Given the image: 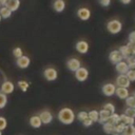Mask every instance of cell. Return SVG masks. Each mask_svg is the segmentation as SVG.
Wrapping results in <instances>:
<instances>
[{
	"label": "cell",
	"mask_w": 135,
	"mask_h": 135,
	"mask_svg": "<svg viewBox=\"0 0 135 135\" xmlns=\"http://www.w3.org/2000/svg\"><path fill=\"white\" fill-rule=\"evenodd\" d=\"M58 119L64 123V124H71L75 120V114L74 112L69 108H63L59 111Z\"/></svg>",
	"instance_id": "1"
},
{
	"label": "cell",
	"mask_w": 135,
	"mask_h": 135,
	"mask_svg": "<svg viewBox=\"0 0 135 135\" xmlns=\"http://www.w3.org/2000/svg\"><path fill=\"white\" fill-rule=\"evenodd\" d=\"M107 28H108V31H109L111 34H117V33H119V32L121 31L122 24H121V22H120L119 20L114 19V20H111V21L108 22Z\"/></svg>",
	"instance_id": "2"
},
{
	"label": "cell",
	"mask_w": 135,
	"mask_h": 135,
	"mask_svg": "<svg viewBox=\"0 0 135 135\" xmlns=\"http://www.w3.org/2000/svg\"><path fill=\"white\" fill-rule=\"evenodd\" d=\"M43 76H44V78H45L47 81H54V80L57 79L58 73H57V71H56L54 68H47V69L44 70Z\"/></svg>",
	"instance_id": "3"
},
{
	"label": "cell",
	"mask_w": 135,
	"mask_h": 135,
	"mask_svg": "<svg viewBox=\"0 0 135 135\" xmlns=\"http://www.w3.org/2000/svg\"><path fill=\"white\" fill-rule=\"evenodd\" d=\"M14 90H15V85H14V83L12 82V81H9V80H5V81H3V83L1 84V88H0V92H2V93H4V94H12L13 92H14Z\"/></svg>",
	"instance_id": "4"
},
{
	"label": "cell",
	"mask_w": 135,
	"mask_h": 135,
	"mask_svg": "<svg viewBox=\"0 0 135 135\" xmlns=\"http://www.w3.org/2000/svg\"><path fill=\"white\" fill-rule=\"evenodd\" d=\"M75 76H76V79L79 80V81H85L88 79V76H89V72L85 68H82L80 66L78 70L75 71Z\"/></svg>",
	"instance_id": "5"
},
{
	"label": "cell",
	"mask_w": 135,
	"mask_h": 135,
	"mask_svg": "<svg viewBox=\"0 0 135 135\" xmlns=\"http://www.w3.org/2000/svg\"><path fill=\"white\" fill-rule=\"evenodd\" d=\"M130 80L129 78L126 76V74H120L117 78H116V85L121 86V88H127L130 86Z\"/></svg>",
	"instance_id": "6"
},
{
	"label": "cell",
	"mask_w": 135,
	"mask_h": 135,
	"mask_svg": "<svg viewBox=\"0 0 135 135\" xmlns=\"http://www.w3.org/2000/svg\"><path fill=\"white\" fill-rule=\"evenodd\" d=\"M30 63H31V60H30V58H28L27 56H25V55H22L21 57L17 58V60H16V64H17V66L20 68V69H26V68H28Z\"/></svg>",
	"instance_id": "7"
},
{
	"label": "cell",
	"mask_w": 135,
	"mask_h": 135,
	"mask_svg": "<svg viewBox=\"0 0 135 135\" xmlns=\"http://www.w3.org/2000/svg\"><path fill=\"white\" fill-rule=\"evenodd\" d=\"M38 116L40 117L41 122L44 123V124H49L53 120V115H52V113L50 111H42Z\"/></svg>",
	"instance_id": "8"
},
{
	"label": "cell",
	"mask_w": 135,
	"mask_h": 135,
	"mask_svg": "<svg viewBox=\"0 0 135 135\" xmlns=\"http://www.w3.org/2000/svg\"><path fill=\"white\" fill-rule=\"evenodd\" d=\"M109 58H110L111 62L114 63V64H116V63L119 62V61H122V59H123L121 53H120L118 50H114V51H112V52L110 53Z\"/></svg>",
	"instance_id": "9"
},
{
	"label": "cell",
	"mask_w": 135,
	"mask_h": 135,
	"mask_svg": "<svg viewBox=\"0 0 135 135\" xmlns=\"http://www.w3.org/2000/svg\"><path fill=\"white\" fill-rule=\"evenodd\" d=\"M115 91H116V85L113 84V83H105L102 86V93L105 96H112V95H114L115 94Z\"/></svg>",
	"instance_id": "10"
},
{
	"label": "cell",
	"mask_w": 135,
	"mask_h": 135,
	"mask_svg": "<svg viewBox=\"0 0 135 135\" xmlns=\"http://www.w3.org/2000/svg\"><path fill=\"white\" fill-rule=\"evenodd\" d=\"M66 65H68V69L70 71H72V72H75L76 70H78L81 66L80 65V61L77 58H71L70 60H68Z\"/></svg>",
	"instance_id": "11"
},
{
	"label": "cell",
	"mask_w": 135,
	"mask_h": 135,
	"mask_svg": "<svg viewBox=\"0 0 135 135\" xmlns=\"http://www.w3.org/2000/svg\"><path fill=\"white\" fill-rule=\"evenodd\" d=\"M77 16L79 17V19L85 21V20H88L91 17V12L86 7H81V8H79L77 11Z\"/></svg>",
	"instance_id": "12"
},
{
	"label": "cell",
	"mask_w": 135,
	"mask_h": 135,
	"mask_svg": "<svg viewBox=\"0 0 135 135\" xmlns=\"http://www.w3.org/2000/svg\"><path fill=\"white\" fill-rule=\"evenodd\" d=\"M76 50L80 54H85L89 51V44H88V42L84 41V40L78 41L77 44H76Z\"/></svg>",
	"instance_id": "13"
},
{
	"label": "cell",
	"mask_w": 135,
	"mask_h": 135,
	"mask_svg": "<svg viewBox=\"0 0 135 135\" xmlns=\"http://www.w3.org/2000/svg\"><path fill=\"white\" fill-rule=\"evenodd\" d=\"M115 65H116V71H117L118 73H120V74H126V73L130 70L126 61H119V62H117Z\"/></svg>",
	"instance_id": "14"
},
{
	"label": "cell",
	"mask_w": 135,
	"mask_h": 135,
	"mask_svg": "<svg viewBox=\"0 0 135 135\" xmlns=\"http://www.w3.org/2000/svg\"><path fill=\"white\" fill-rule=\"evenodd\" d=\"M5 6L9 8L12 12H15L20 6V0H7V2L5 3Z\"/></svg>",
	"instance_id": "15"
},
{
	"label": "cell",
	"mask_w": 135,
	"mask_h": 135,
	"mask_svg": "<svg viewBox=\"0 0 135 135\" xmlns=\"http://www.w3.org/2000/svg\"><path fill=\"white\" fill-rule=\"evenodd\" d=\"M115 94H116L120 99H126V98L129 96V91H128V89H127V88L118 86V88H116Z\"/></svg>",
	"instance_id": "16"
},
{
	"label": "cell",
	"mask_w": 135,
	"mask_h": 135,
	"mask_svg": "<svg viewBox=\"0 0 135 135\" xmlns=\"http://www.w3.org/2000/svg\"><path fill=\"white\" fill-rule=\"evenodd\" d=\"M30 124H31V127H33V128H35V129L40 128L41 124H42L40 117H39L38 115H34V116H32V117L30 118Z\"/></svg>",
	"instance_id": "17"
},
{
	"label": "cell",
	"mask_w": 135,
	"mask_h": 135,
	"mask_svg": "<svg viewBox=\"0 0 135 135\" xmlns=\"http://www.w3.org/2000/svg\"><path fill=\"white\" fill-rule=\"evenodd\" d=\"M53 7L57 13H61L65 8V2L64 0H55L53 3Z\"/></svg>",
	"instance_id": "18"
},
{
	"label": "cell",
	"mask_w": 135,
	"mask_h": 135,
	"mask_svg": "<svg viewBox=\"0 0 135 135\" xmlns=\"http://www.w3.org/2000/svg\"><path fill=\"white\" fill-rule=\"evenodd\" d=\"M118 51L121 53L122 57H123V58H126V59H127L128 57H130V56H132V55H133L132 50H131V47H130L129 45H123V46H121Z\"/></svg>",
	"instance_id": "19"
},
{
	"label": "cell",
	"mask_w": 135,
	"mask_h": 135,
	"mask_svg": "<svg viewBox=\"0 0 135 135\" xmlns=\"http://www.w3.org/2000/svg\"><path fill=\"white\" fill-rule=\"evenodd\" d=\"M12 11L9 9V8H7L5 5H2L1 7H0V16H1V18L2 19H7V18H9L11 16H12Z\"/></svg>",
	"instance_id": "20"
},
{
	"label": "cell",
	"mask_w": 135,
	"mask_h": 135,
	"mask_svg": "<svg viewBox=\"0 0 135 135\" xmlns=\"http://www.w3.org/2000/svg\"><path fill=\"white\" fill-rule=\"evenodd\" d=\"M110 115H111L110 112H108L107 110L102 109V110L99 112V119H98V121H99L100 123H104V122H107V120H108V118L110 117Z\"/></svg>",
	"instance_id": "21"
},
{
	"label": "cell",
	"mask_w": 135,
	"mask_h": 135,
	"mask_svg": "<svg viewBox=\"0 0 135 135\" xmlns=\"http://www.w3.org/2000/svg\"><path fill=\"white\" fill-rule=\"evenodd\" d=\"M120 121V115H118V114H116V113H112L111 115H110V117L108 118V120H107V122L108 123H110V124H116L117 122H119Z\"/></svg>",
	"instance_id": "22"
},
{
	"label": "cell",
	"mask_w": 135,
	"mask_h": 135,
	"mask_svg": "<svg viewBox=\"0 0 135 135\" xmlns=\"http://www.w3.org/2000/svg\"><path fill=\"white\" fill-rule=\"evenodd\" d=\"M135 118H132V117H129V116H127L126 114H122V115H120V121L122 122V123H124L126 126H129V124H134V120Z\"/></svg>",
	"instance_id": "23"
},
{
	"label": "cell",
	"mask_w": 135,
	"mask_h": 135,
	"mask_svg": "<svg viewBox=\"0 0 135 135\" xmlns=\"http://www.w3.org/2000/svg\"><path fill=\"white\" fill-rule=\"evenodd\" d=\"M121 135H135V127L133 124L126 126V128L122 131Z\"/></svg>",
	"instance_id": "24"
},
{
	"label": "cell",
	"mask_w": 135,
	"mask_h": 135,
	"mask_svg": "<svg viewBox=\"0 0 135 135\" xmlns=\"http://www.w3.org/2000/svg\"><path fill=\"white\" fill-rule=\"evenodd\" d=\"M88 117H89L93 122L98 121V119H99V112L96 111V110H93V111H91V112L88 113Z\"/></svg>",
	"instance_id": "25"
},
{
	"label": "cell",
	"mask_w": 135,
	"mask_h": 135,
	"mask_svg": "<svg viewBox=\"0 0 135 135\" xmlns=\"http://www.w3.org/2000/svg\"><path fill=\"white\" fill-rule=\"evenodd\" d=\"M18 86H19V89H20L22 92H26L27 89H28V86H30V84H28V82L25 81V80H19V81H18Z\"/></svg>",
	"instance_id": "26"
},
{
	"label": "cell",
	"mask_w": 135,
	"mask_h": 135,
	"mask_svg": "<svg viewBox=\"0 0 135 135\" xmlns=\"http://www.w3.org/2000/svg\"><path fill=\"white\" fill-rule=\"evenodd\" d=\"M124 128H126V124H124V123H122L121 121H119V122H117L116 124H114V130L117 132V134H118V135L122 133V131L124 130Z\"/></svg>",
	"instance_id": "27"
},
{
	"label": "cell",
	"mask_w": 135,
	"mask_h": 135,
	"mask_svg": "<svg viewBox=\"0 0 135 135\" xmlns=\"http://www.w3.org/2000/svg\"><path fill=\"white\" fill-rule=\"evenodd\" d=\"M7 103V96L6 94L0 92V109H3Z\"/></svg>",
	"instance_id": "28"
},
{
	"label": "cell",
	"mask_w": 135,
	"mask_h": 135,
	"mask_svg": "<svg viewBox=\"0 0 135 135\" xmlns=\"http://www.w3.org/2000/svg\"><path fill=\"white\" fill-rule=\"evenodd\" d=\"M127 64L129 69H135V55H132L127 58Z\"/></svg>",
	"instance_id": "29"
},
{
	"label": "cell",
	"mask_w": 135,
	"mask_h": 135,
	"mask_svg": "<svg viewBox=\"0 0 135 135\" xmlns=\"http://www.w3.org/2000/svg\"><path fill=\"white\" fill-rule=\"evenodd\" d=\"M126 103L129 108H134L135 109V99L133 96H128L126 98Z\"/></svg>",
	"instance_id": "30"
},
{
	"label": "cell",
	"mask_w": 135,
	"mask_h": 135,
	"mask_svg": "<svg viewBox=\"0 0 135 135\" xmlns=\"http://www.w3.org/2000/svg\"><path fill=\"white\" fill-rule=\"evenodd\" d=\"M126 76L129 78L130 81H135V70H134V69H130V70L126 73Z\"/></svg>",
	"instance_id": "31"
},
{
	"label": "cell",
	"mask_w": 135,
	"mask_h": 135,
	"mask_svg": "<svg viewBox=\"0 0 135 135\" xmlns=\"http://www.w3.org/2000/svg\"><path fill=\"white\" fill-rule=\"evenodd\" d=\"M113 128H114L113 124H110V123H108V122H104V123H103V131H104L107 134H111Z\"/></svg>",
	"instance_id": "32"
},
{
	"label": "cell",
	"mask_w": 135,
	"mask_h": 135,
	"mask_svg": "<svg viewBox=\"0 0 135 135\" xmlns=\"http://www.w3.org/2000/svg\"><path fill=\"white\" fill-rule=\"evenodd\" d=\"M6 127H7V120H6V118L3 117V116H0V130L3 131L4 129H6Z\"/></svg>",
	"instance_id": "33"
},
{
	"label": "cell",
	"mask_w": 135,
	"mask_h": 135,
	"mask_svg": "<svg viewBox=\"0 0 135 135\" xmlns=\"http://www.w3.org/2000/svg\"><path fill=\"white\" fill-rule=\"evenodd\" d=\"M13 55L16 57V58H19L23 55V52H22V49L21 47H15L13 50Z\"/></svg>",
	"instance_id": "34"
},
{
	"label": "cell",
	"mask_w": 135,
	"mask_h": 135,
	"mask_svg": "<svg viewBox=\"0 0 135 135\" xmlns=\"http://www.w3.org/2000/svg\"><path fill=\"white\" fill-rule=\"evenodd\" d=\"M124 114L129 117H132V118H135V109L134 108H128L126 111H124Z\"/></svg>",
	"instance_id": "35"
},
{
	"label": "cell",
	"mask_w": 135,
	"mask_h": 135,
	"mask_svg": "<svg viewBox=\"0 0 135 135\" xmlns=\"http://www.w3.org/2000/svg\"><path fill=\"white\" fill-rule=\"evenodd\" d=\"M103 109L107 110L108 112H110L111 114H112V113H115V107H114V104H112V103H105L104 107H103Z\"/></svg>",
	"instance_id": "36"
},
{
	"label": "cell",
	"mask_w": 135,
	"mask_h": 135,
	"mask_svg": "<svg viewBox=\"0 0 135 135\" xmlns=\"http://www.w3.org/2000/svg\"><path fill=\"white\" fill-rule=\"evenodd\" d=\"M86 117H88V113H86V112H79V113L77 114V118H78V120H80V121H83Z\"/></svg>",
	"instance_id": "37"
},
{
	"label": "cell",
	"mask_w": 135,
	"mask_h": 135,
	"mask_svg": "<svg viewBox=\"0 0 135 135\" xmlns=\"http://www.w3.org/2000/svg\"><path fill=\"white\" fill-rule=\"evenodd\" d=\"M129 42L135 44V31L130 33V35H129Z\"/></svg>",
	"instance_id": "38"
},
{
	"label": "cell",
	"mask_w": 135,
	"mask_h": 135,
	"mask_svg": "<svg viewBox=\"0 0 135 135\" xmlns=\"http://www.w3.org/2000/svg\"><path fill=\"white\" fill-rule=\"evenodd\" d=\"M99 1V3L102 5V6H109L110 5V3H111V0H98Z\"/></svg>",
	"instance_id": "39"
},
{
	"label": "cell",
	"mask_w": 135,
	"mask_h": 135,
	"mask_svg": "<svg viewBox=\"0 0 135 135\" xmlns=\"http://www.w3.org/2000/svg\"><path fill=\"white\" fill-rule=\"evenodd\" d=\"M82 122H83V124H84L85 127H90V126L93 123V121H92V120H91L89 117H86V118H85V119H84Z\"/></svg>",
	"instance_id": "40"
},
{
	"label": "cell",
	"mask_w": 135,
	"mask_h": 135,
	"mask_svg": "<svg viewBox=\"0 0 135 135\" xmlns=\"http://www.w3.org/2000/svg\"><path fill=\"white\" fill-rule=\"evenodd\" d=\"M130 47H131V50H132V53H133V55H135V44L134 43H130L129 42V44H128Z\"/></svg>",
	"instance_id": "41"
},
{
	"label": "cell",
	"mask_w": 135,
	"mask_h": 135,
	"mask_svg": "<svg viewBox=\"0 0 135 135\" xmlns=\"http://www.w3.org/2000/svg\"><path fill=\"white\" fill-rule=\"evenodd\" d=\"M120 1H121L123 4H129V3L131 2V0H120Z\"/></svg>",
	"instance_id": "42"
},
{
	"label": "cell",
	"mask_w": 135,
	"mask_h": 135,
	"mask_svg": "<svg viewBox=\"0 0 135 135\" xmlns=\"http://www.w3.org/2000/svg\"><path fill=\"white\" fill-rule=\"evenodd\" d=\"M7 2V0H0V3H1V5H5V3Z\"/></svg>",
	"instance_id": "43"
},
{
	"label": "cell",
	"mask_w": 135,
	"mask_h": 135,
	"mask_svg": "<svg viewBox=\"0 0 135 135\" xmlns=\"http://www.w3.org/2000/svg\"><path fill=\"white\" fill-rule=\"evenodd\" d=\"M133 97H134V99H135V92H134V94H133Z\"/></svg>",
	"instance_id": "44"
},
{
	"label": "cell",
	"mask_w": 135,
	"mask_h": 135,
	"mask_svg": "<svg viewBox=\"0 0 135 135\" xmlns=\"http://www.w3.org/2000/svg\"><path fill=\"white\" fill-rule=\"evenodd\" d=\"M0 135H2V131L1 130H0Z\"/></svg>",
	"instance_id": "45"
},
{
	"label": "cell",
	"mask_w": 135,
	"mask_h": 135,
	"mask_svg": "<svg viewBox=\"0 0 135 135\" xmlns=\"http://www.w3.org/2000/svg\"><path fill=\"white\" fill-rule=\"evenodd\" d=\"M1 19H2V18H1V16H0V21H1Z\"/></svg>",
	"instance_id": "46"
},
{
	"label": "cell",
	"mask_w": 135,
	"mask_h": 135,
	"mask_svg": "<svg viewBox=\"0 0 135 135\" xmlns=\"http://www.w3.org/2000/svg\"><path fill=\"white\" fill-rule=\"evenodd\" d=\"M1 6H2V5H1V3H0V7H1Z\"/></svg>",
	"instance_id": "47"
}]
</instances>
